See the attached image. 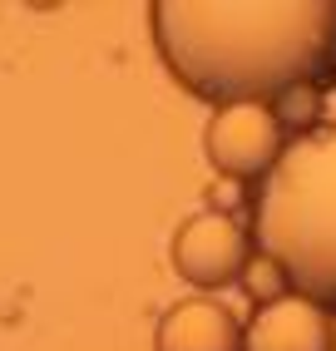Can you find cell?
I'll list each match as a JSON object with an SVG mask.
<instances>
[{
	"instance_id": "4",
	"label": "cell",
	"mask_w": 336,
	"mask_h": 351,
	"mask_svg": "<svg viewBox=\"0 0 336 351\" xmlns=\"http://www.w3.org/2000/svg\"><path fill=\"white\" fill-rule=\"evenodd\" d=\"M168 252H173V267L188 287H228L252 267L257 247H252V232L232 213L208 208V213H193L178 223Z\"/></svg>"
},
{
	"instance_id": "1",
	"label": "cell",
	"mask_w": 336,
	"mask_h": 351,
	"mask_svg": "<svg viewBox=\"0 0 336 351\" xmlns=\"http://www.w3.org/2000/svg\"><path fill=\"white\" fill-rule=\"evenodd\" d=\"M149 25L173 80L218 109L336 84V0H158Z\"/></svg>"
},
{
	"instance_id": "6",
	"label": "cell",
	"mask_w": 336,
	"mask_h": 351,
	"mask_svg": "<svg viewBox=\"0 0 336 351\" xmlns=\"http://www.w3.org/2000/svg\"><path fill=\"white\" fill-rule=\"evenodd\" d=\"M248 322H237L213 297H183L173 302L154 326V351H243Z\"/></svg>"
},
{
	"instance_id": "5",
	"label": "cell",
	"mask_w": 336,
	"mask_h": 351,
	"mask_svg": "<svg viewBox=\"0 0 336 351\" xmlns=\"http://www.w3.org/2000/svg\"><path fill=\"white\" fill-rule=\"evenodd\" d=\"M243 351H336V317L297 292L272 297L252 312Z\"/></svg>"
},
{
	"instance_id": "2",
	"label": "cell",
	"mask_w": 336,
	"mask_h": 351,
	"mask_svg": "<svg viewBox=\"0 0 336 351\" xmlns=\"http://www.w3.org/2000/svg\"><path fill=\"white\" fill-rule=\"evenodd\" d=\"M252 243L297 297L336 317V124L287 138V154L257 189Z\"/></svg>"
},
{
	"instance_id": "3",
	"label": "cell",
	"mask_w": 336,
	"mask_h": 351,
	"mask_svg": "<svg viewBox=\"0 0 336 351\" xmlns=\"http://www.w3.org/2000/svg\"><path fill=\"white\" fill-rule=\"evenodd\" d=\"M203 149L223 178L252 183V178H267L277 158L287 154V124L272 104H223L208 119Z\"/></svg>"
}]
</instances>
